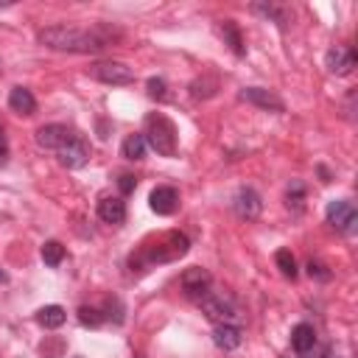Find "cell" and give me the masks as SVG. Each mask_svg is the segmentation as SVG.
<instances>
[{"instance_id": "3", "label": "cell", "mask_w": 358, "mask_h": 358, "mask_svg": "<svg viewBox=\"0 0 358 358\" xmlns=\"http://www.w3.org/2000/svg\"><path fill=\"white\" fill-rule=\"evenodd\" d=\"M190 241L182 235V232H165L157 238V246H143L137 255H131V268L134 266H154V263H168V260H176L187 252Z\"/></svg>"}, {"instance_id": "14", "label": "cell", "mask_w": 358, "mask_h": 358, "mask_svg": "<svg viewBox=\"0 0 358 358\" xmlns=\"http://www.w3.org/2000/svg\"><path fill=\"white\" fill-rule=\"evenodd\" d=\"M241 101H249V103H255L260 109H268V112H282V101L274 92L263 90V87H246V90H241Z\"/></svg>"}, {"instance_id": "25", "label": "cell", "mask_w": 358, "mask_h": 358, "mask_svg": "<svg viewBox=\"0 0 358 358\" xmlns=\"http://www.w3.org/2000/svg\"><path fill=\"white\" fill-rule=\"evenodd\" d=\"M308 274H310L313 280H322V282H324V280H330L327 266H324V263H319V260H310V263H308Z\"/></svg>"}, {"instance_id": "19", "label": "cell", "mask_w": 358, "mask_h": 358, "mask_svg": "<svg viewBox=\"0 0 358 358\" xmlns=\"http://www.w3.org/2000/svg\"><path fill=\"white\" fill-rule=\"evenodd\" d=\"M221 36H224V42L232 48V53H238V56L246 53L243 39H241V31H238V25H235L232 20H224V22H221Z\"/></svg>"}, {"instance_id": "23", "label": "cell", "mask_w": 358, "mask_h": 358, "mask_svg": "<svg viewBox=\"0 0 358 358\" xmlns=\"http://www.w3.org/2000/svg\"><path fill=\"white\" fill-rule=\"evenodd\" d=\"M103 319H106V316H103L98 308H90V305H81V308H78V322H81L84 327H98Z\"/></svg>"}, {"instance_id": "6", "label": "cell", "mask_w": 358, "mask_h": 358, "mask_svg": "<svg viewBox=\"0 0 358 358\" xmlns=\"http://www.w3.org/2000/svg\"><path fill=\"white\" fill-rule=\"evenodd\" d=\"M324 215H327V224H333V227H336L338 232H344V235H352V232L358 229V213H355L352 201L333 199V201H327Z\"/></svg>"}, {"instance_id": "22", "label": "cell", "mask_w": 358, "mask_h": 358, "mask_svg": "<svg viewBox=\"0 0 358 358\" xmlns=\"http://www.w3.org/2000/svg\"><path fill=\"white\" fill-rule=\"evenodd\" d=\"M42 260H45L48 266H59V263L64 260V246H62L59 241H45V243H42Z\"/></svg>"}, {"instance_id": "12", "label": "cell", "mask_w": 358, "mask_h": 358, "mask_svg": "<svg viewBox=\"0 0 358 358\" xmlns=\"http://www.w3.org/2000/svg\"><path fill=\"white\" fill-rule=\"evenodd\" d=\"M148 207H151L157 215H173L176 207H179V193H176V187H171V185L154 187L151 196H148Z\"/></svg>"}, {"instance_id": "20", "label": "cell", "mask_w": 358, "mask_h": 358, "mask_svg": "<svg viewBox=\"0 0 358 358\" xmlns=\"http://www.w3.org/2000/svg\"><path fill=\"white\" fill-rule=\"evenodd\" d=\"M120 154H123L126 159H131V162L143 159V157H145V140H143V134H129V137L123 140V145H120Z\"/></svg>"}, {"instance_id": "15", "label": "cell", "mask_w": 358, "mask_h": 358, "mask_svg": "<svg viewBox=\"0 0 358 358\" xmlns=\"http://www.w3.org/2000/svg\"><path fill=\"white\" fill-rule=\"evenodd\" d=\"M98 218L103 224H123L126 221V201L120 196H103L98 201Z\"/></svg>"}, {"instance_id": "29", "label": "cell", "mask_w": 358, "mask_h": 358, "mask_svg": "<svg viewBox=\"0 0 358 358\" xmlns=\"http://www.w3.org/2000/svg\"><path fill=\"white\" fill-rule=\"evenodd\" d=\"M0 282H6V274H3V271H0Z\"/></svg>"}, {"instance_id": "10", "label": "cell", "mask_w": 358, "mask_h": 358, "mask_svg": "<svg viewBox=\"0 0 358 358\" xmlns=\"http://www.w3.org/2000/svg\"><path fill=\"white\" fill-rule=\"evenodd\" d=\"M324 64H327V70L333 76H350L352 67H355V50L350 45H336V48L327 50Z\"/></svg>"}, {"instance_id": "28", "label": "cell", "mask_w": 358, "mask_h": 358, "mask_svg": "<svg viewBox=\"0 0 358 358\" xmlns=\"http://www.w3.org/2000/svg\"><path fill=\"white\" fill-rule=\"evenodd\" d=\"M8 162V145H6V140H3V131H0V168Z\"/></svg>"}, {"instance_id": "30", "label": "cell", "mask_w": 358, "mask_h": 358, "mask_svg": "<svg viewBox=\"0 0 358 358\" xmlns=\"http://www.w3.org/2000/svg\"><path fill=\"white\" fill-rule=\"evenodd\" d=\"M327 358H333V355H327Z\"/></svg>"}, {"instance_id": "26", "label": "cell", "mask_w": 358, "mask_h": 358, "mask_svg": "<svg viewBox=\"0 0 358 358\" xmlns=\"http://www.w3.org/2000/svg\"><path fill=\"white\" fill-rule=\"evenodd\" d=\"M145 87H148V95H151V98H157V101L165 98V81H162V78H148Z\"/></svg>"}, {"instance_id": "27", "label": "cell", "mask_w": 358, "mask_h": 358, "mask_svg": "<svg viewBox=\"0 0 358 358\" xmlns=\"http://www.w3.org/2000/svg\"><path fill=\"white\" fill-rule=\"evenodd\" d=\"M117 185H120V190H123V193H131V190H134V185H137V179H134L131 173H123Z\"/></svg>"}, {"instance_id": "1", "label": "cell", "mask_w": 358, "mask_h": 358, "mask_svg": "<svg viewBox=\"0 0 358 358\" xmlns=\"http://www.w3.org/2000/svg\"><path fill=\"white\" fill-rule=\"evenodd\" d=\"M39 42L50 50H62V53H98L103 48V39L90 34V31H81V28H73V25H50V28H42L39 31Z\"/></svg>"}, {"instance_id": "13", "label": "cell", "mask_w": 358, "mask_h": 358, "mask_svg": "<svg viewBox=\"0 0 358 358\" xmlns=\"http://www.w3.org/2000/svg\"><path fill=\"white\" fill-rule=\"evenodd\" d=\"M260 210H263L260 196H257L252 187H241L238 196H235V213H238L241 218H246V221H255V218L260 215Z\"/></svg>"}, {"instance_id": "8", "label": "cell", "mask_w": 358, "mask_h": 358, "mask_svg": "<svg viewBox=\"0 0 358 358\" xmlns=\"http://www.w3.org/2000/svg\"><path fill=\"white\" fill-rule=\"evenodd\" d=\"M179 285H182L185 296H190V299H201V296L210 291L213 277H210V271H207V268H201V266H190V268H185V271H182Z\"/></svg>"}, {"instance_id": "7", "label": "cell", "mask_w": 358, "mask_h": 358, "mask_svg": "<svg viewBox=\"0 0 358 358\" xmlns=\"http://www.w3.org/2000/svg\"><path fill=\"white\" fill-rule=\"evenodd\" d=\"M90 78L103 81V84H131L134 81V70L123 62H98L87 70Z\"/></svg>"}, {"instance_id": "17", "label": "cell", "mask_w": 358, "mask_h": 358, "mask_svg": "<svg viewBox=\"0 0 358 358\" xmlns=\"http://www.w3.org/2000/svg\"><path fill=\"white\" fill-rule=\"evenodd\" d=\"M8 106H11V112H17V115H34V112H36V98L31 95V90L14 87V90L8 92Z\"/></svg>"}, {"instance_id": "5", "label": "cell", "mask_w": 358, "mask_h": 358, "mask_svg": "<svg viewBox=\"0 0 358 358\" xmlns=\"http://www.w3.org/2000/svg\"><path fill=\"white\" fill-rule=\"evenodd\" d=\"M291 347L299 358H327V350L319 344V336H316L313 324H308V322H299L291 330Z\"/></svg>"}, {"instance_id": "21", "label": "cell", "mask_w": 358, "mask_h": 358, "mask_svg": "<svg viewBox=\"0 0 358 358\" xmlns=\"http://www.w3.org/2000/svg\"><path fill=\"white\" fill-rule=\"evenodd\" d=\"M274 263H277V268H280V274H282V277H288V280H294V277H296V260H294V255H291L288 249H277Z\"/></svg>"}, {"instance_id": "9", "label": "cell", "mask_w": 358, "mask_h": 358, "mask_svg": "<svg viewBox=\"0 0 358 358\" xmlns=\"http://www.w3.org/2000/svg\"><path fill=\"white\" fill-rule=\"evenodd\" d=\"M56 154H59V165L67 168V171H78V168H84V165L90 162V145H87L81 137H76V134H73V140L64 143Z\"/></svg>"}, {"instance_id": "2", "label": "cell", "mask_w": 358, "mask_h": 358, "mask_svg": "<svg viewBox=\"0 0 358 358\" xmlns=\"http://www.w3.org/2000/svg\"><path fill=\"white\" fill-rule=\"evenodd\" d=\"M143 140L145 145H151L159 157H173L176 145H179V134L171 117H165L162 112H151L143 120Z\"/></svg>"}, {"instance_id": "4", "label": "cell", "mask_w": 358, "mask_h": 358, "mask_svg": "<svg viewBox=\"0 0 358 358\" xmlns=\"http://www.w3.org/2000/svg\"><path fill=\"white\" fill-rule=\"evenodd\" d=\"M199 308H201V313H204L213 324H232V319L238 316V308H235L232 296H227V294H213V291H207V294L199 299Z\"/></svg>"}, {"instance_id": "24", "label": "cell", "mask_w": 358, "mask_h": 358, "mask_svg": "<svg viewBox=\"0 0 358 358\" xmlns=\"http://www.w3.org/2000/svg\"><path fill=\"white\" fill-rule=\"evenodd\" d=\"M302 196H305V187L299 179H291L288 185V193H285V204L294 207V210H302Z\"/></svg>"}, {"instance_id": "18", "label": "cell", "mask_w": 358, "mask_h": 358, "mask_svg": "<svg viewBox=\"0 0 358 358\" xmlns=\"http://www.w3.org/2000/svg\"><path fill=\"white\" fill-rule=\"evenodd\" d=\"M64 319H67V313H64L62 305H45V308L36 310V322H39L45 330H56V327H62Z\"/></svg>"}, {"instance_id": "16", "label": "cell", "mask_w": 358, "mask_h": 358, "mask_svg": "<svg viewBox=\"0 0 358 358\" xmlns=\"http://www.w3.org/2000/svg\"><path fill=\"white\" fill-rule=\"evenodd\" d=\"M213 341H215V347L224 350V352L238 350L241 341H243V330H241L238 324H215V330H213Z\"/></svg>"}, {"instance_id": "11", "label": "cell", "mask_w": 358, "mask_h": 358, "mask_svg": "<svg viewBox=\"0 0 358 358\" xmlns=\"http://www.w3.org/2000/svg\"><path fill=\"white\" fill-rule=\"evenodd\" d=\"M73 140V131L62 123H48L42 129H36V145L39 148H48V151H59L64 143Z\"/></svg>"}]
</instances>
